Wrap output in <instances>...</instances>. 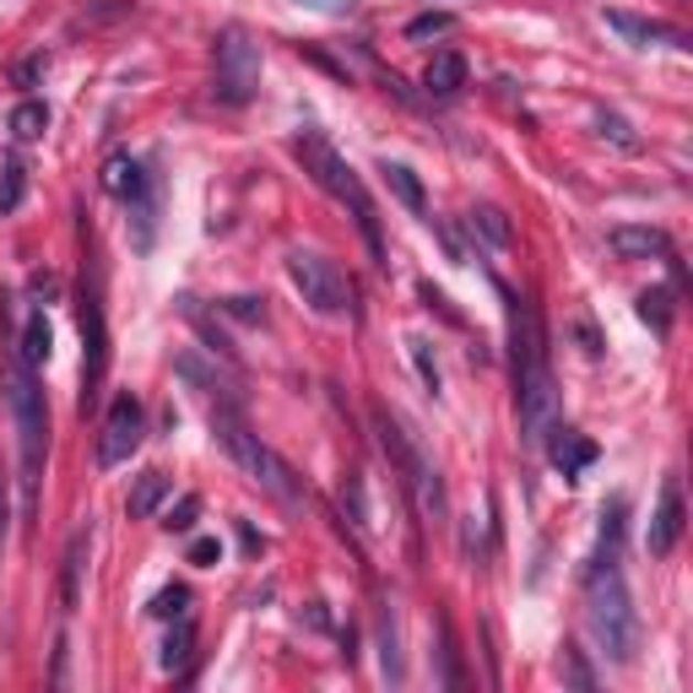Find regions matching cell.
Listing matches in <instances>:
<instances>
[{
  "label": "cell",
  "instance_id": "1",
  "mask_svg": "<svg viewBox=\"0 0 693 693\" xmlns=\"http://www.w3.org/2000/svg\"><path fill=\"white\" fill-rule=\"evenodd\" d=\"M618 542H624V499L602 509V548L585 569V634L613 667H629L639 656V613L618 569Z\"/></svg>",
  "mask_w": 693,
  "mask_h": 693
},
{
  "label": "cell",
  "instance_id": "2",
  "mask_svg": "<svg viewBox=\"0 0 693 693\" xmlns=\"http://www.w3.org/2000/svg\"><path fill=\"white\" fill-rule=\"evenodd\" d=\"M505 293L509 310V347H515V407H520V440L531 450H542L553 418H559V390H553V369H548V331L531 299Z\"/></svg>",
  "mask_w": 693,
  "mask_h": 693
},
{
  "label": "cell",
  "instance_id": "3",
  "mask_svg": "<svg viewBox=\"0 0 693 693\" xmlns=\"http://www.w3.org/2000/svg\"><path fill=\"white\" fill-rule=\"evenodd\" d=\"M212 434H217V444L234 455V466L250 477L260 494H271L277 505H288V509L304 505V483H299V472H293L271 444H260V434H250L245 407H234V401H212Z\"/></svg>",
  "mask_w": 693,
  "mask_h": 693
},
{
  "label": "cell",
  "instance_id": "4",
  "mask_svg": "<svg viewBox=\"0 0 693 693\" xmlns=\"http://www.w3.org/2000/svg\"><path fill=\"white\" fill-rule=\"evenodd\" d=\"M293 152H299V163H304V174L315 180L331 201H342L347 212H353V223H358V234H364V245H369V255H375V266H385V239H379V206L375 195H369V185L358 180V169L320 136V130H304L299 141H293Z\"/></svg>",
  "mask_w": 693,
  "mask_h": 693
},
{
  "label": "cell",
  "instance_id": "5",
  "mask_svg": "<svg viewBox=\"0 0 693 693\" xmlns=\"http://www.w3.org/2000/svg\"><path fill=\"white\" fill-rule=\"evenodd\" d=\"M6 401H11V423H17V444H22V488L28 505L39 499V477H44V455H50V407L33 369L11 353L6 364Z\"/></svg>",
  "mask_w": 693,
  "mask_h": 693
},
{
  "label": "cell",
  "instance_id": "6",
  "mask_svg": "<svg viewBox=\"0 0 693 693\" xmlns=\"http://www.w3.org/2000/svg\"><path fill=\"white\" fill-rule=\"evenodd\" d=\"M375 429H379V444H385V455H390V466L401 472V483L412 488V499H418V509L429 515V520H444V477L440 466L423 455V444L407 434V423L396 418V412H385V407H375Z\"/></svg>",
  "mask_w": 693,
  "mask_h": 693
},
{
  "label": "cell",
  "instance_id": "7",
  "mask_svg": "<svg viewBox=\"0 0 693 693\" xmlns=\"http://www.w3.org/2000/svg\"><path fill=\"white\" fill-rule=\"evenodd\" d=\"M212 61H217L212 98H217V104H228V109L255 104V93H260V44L250 39V28H239V22H234V28H223V33H217Z\"/></svg>",
  "mask_w": 693,
  "mask_h": 693
},
{
  "label": "cell",
  "instance_id": "8",
  "mask_svg": "<svg viewBox=\"0 0 693 693\" xmlns=\"http://www.w3.org/2000/svg\"><path fill=\"white\" fill-rule=\"evenodd\" d=\"M288 277H293V288L304 293V304L325 320H342L353 315V282H347V271L336 266V260H325L315 250H293L288 255Z\"/></svg>",
  "mask_w": 693,
  "mask_h": 693
},
{
  "label": "cell",
  "instance_id": "9",
  "mask_svg": "<svg viewBox=\"0 0 693 693\" xmlns=\"http://www.w3.org/2000/svg\"><path fill=\"white\" fill-rule=\"evenodd\" d=\"M104 190L120 195L126 212L136 217V250H152V228H158V185H152V174L130 152H115L104 163Z\"/></svg>",
  "mask_w": 693,
  "mask_h": 693
},
{
  "label": "cell",
  "instance_id": "10",
  "mask_svg": "<svg viewBox=\"0 0 693 693\" xmlns=\"http://www.w3.org/2000/svg\"><path fill=\"white\" fill-rule=\"evenodd\" d=\"M141 434H147V412H141V401L120 390L115 401H109V418H104V434H98V466L109 472V466H126L130 455L141 450Z\"/></svg>",
  "mask_w": 693,
  "mask_h": 693
},
{
  "label": "cell",
  "instance_id": "11",
  "mask_svg": "<svg viewBox=\"0 0 693 693\" xmlns=\"http://www.w3.org/2000/svg\"><path fill=\"white\" fill-rule=\"evenodd\" d=\"M104 375H109V331H104V304H98V293H87V288H82V412L98 401Z\"/></svg>",
  "mask_w": 693,
  "mask_h": 693
},
{
  "label": "cell",
  "instance_id": "12",
  "mask_svg": "<svg viewBox=\"0 0 693 693\" xmlns=\"http://www.w3.org/2000/svg\"><path fill=\"white\" fill-rule=\"evenodd\" d=\"M683 526H689V515H683V488H678V477H667V483H661V505L650 515V537H645L650 559H672L678 542H683Z\"/></svg>",
  "mask_w": 693,
  "mask_h": 693
},
{
  "label": "cell",
  "instance_id": "13",
  "mask_svg": "<svg viewBox=\"0 0 693 693\" xmlns=\"http://www.w3.org/2000/svg\"><path fill=\"white\" fill-rule=\"evenodd\" d=\"M602 22H607L624 44H634V50H645V44H683V33H678L672 22H661V17H639V11H624V6H607Z\"/></svg>",
  "mask_w": 693,
  "mask_h": 693
},
{
  "label": "cell",
  "instance_id": "14",
  "mask_svg": "<svg viewBox=\"0 0 693 693\" xmlns=\"http://www.w3.org/2000/svg\"><path fill=\"white\" fill-rule=\"evenodd\" d=\"M607 245H613V255H624V260H672V239L661 234V228H634V223H624V228H613L607 234Z\"/></svg>",
  "mask_w": 693,
  "mask_h": 693
},
{
  "label": "cell",
  "instance_id": "15",
  "mask_svg": "<svg viewBox=\"0 0 693 693\" xmlns=\"http://www.w3.org/2000/svg\"><path fill=\"white\" fill-rule=\"evenodd\" d=\"M542 450H548V461H553V466H559L564 477H580V472H585V466L596 461V444H591V440H580L574 429H559V423L548 429V440H542Z\"/></svg>",
  "mask_w": 693,
  "mask_h": 693
},
{
  "label": "cell",
  "instance_id": "16",
  "mask_svg": "<svg viewBox=\"0 0 693 693\" xmlns=\"http://www.w3.org/2000/svg\"><path fill=\"white\" fill-rule=\"evenodd\" d=\"M180 375L201 390V396H212V401H234V407H245V396H239V379L234 375H223V369H206L195 353H185L180 358Z\"/></svg>",
  "mask_w": 693,
  "mask_h": 693
},
{
  "label": "cell",
  "instance_id": "17",
  "mask_svg": "<svg viewBox=\"0 0 693 693\" xmlns=\"http://www.w3.org/2000/svg\"><path fill=\"white\" fill-rule=\"evenodd\" d=\"M50 353H55V336H50V320H44V310H33V315L22 320V336H17V358L39 375L44 364H50Z\"/></svg>",
  "mask_w": 693,
  "mask_h": 693
},
{
  "label": "cell",
  "instance_id": "18",
  "mask_svg": "<svg viewBox=\"0 0 693 693\" xmlns=\"http://www.w3.org/2000/svg\"><path fill=\"white\" fill-rule=\"evenodd\" d=\"M87 548H93V537H87V531H76V537L65 542V559H61V607H65V613H76V602H82V569H87Z\"/></svg>",
  "mask_w": 693,
  "mask_h": 693
},
{
  "label": "cell",
  "instance_id": "19",
  "mask_svg": "<svg viewBox=\"0 0 693 693\" xmlns=\"http://www.w3.org/2000/svg\"><path fill=\"white\" fill-rule=\"evenodd\" d=\"M423 87H429V98H455L466 87V61L455 50H440L429 61V71H423Z\"/></svg>",
  "mask_w": 693,
  "mask_h": 693
},
{
  "label": "cell",
  "instance_id": "20",
  "mask_svg": "<svg viewBox=\"0 0 693 693\" xmlns=\"http://www.w3.org/2000/svg\"><path fill=\"white\" fill-rule=\"evenodd\" d=\"M169 494H174V483H169L163 472H141V477H136V488H130V499H126L130 520H152V515L163 509Z\"/></svg>",
  "mask_w": 693,
  "mask_h": 693
},
{
  "label": "cell",
  "instance_id": "21",
  "mask_svg": "<svg viewBox=\"0 0 693 693\" xmlns=\"http://www.w3.org/2000/svg\"><path fill=\"white\" fill-rule=\"evenodd\" d=\"M379 174L390 180V190H396V201H401L407 212H418V217H429V195H423V185H418V174H412L407 163H385Z\"/></svg>",
  "mask_w": 693,
  "mask_h": 693
},
{
  "label": "cell",
  "instance_id": "22",
  "mask_svg": "<svg viewBox=\"0 0 693 693\" xmlns=\"http://www.w3.org/2000/svg\"><path fill=\"white\" fill-rule=\"evenodd\" d=\"M22 195H28V163L17 152H6V163H0V217H11L22 206Z\"/></svg>",
  "mask_w": 693,
  "mask_h": 693
},
{
  "label": "cell",
  "instance_id": "23",
  "mask_svg": "<svg viewBox=\"0 0 693 693\" xmlns=\"http://www.w3.org/2000/svg\"><path fill=\"white\" fill-rule=\"evenodd\" d=\"M44 130H50V109H44L39 98H22V104L11 109V136H17V141H39Z\"/></svg>",
  "mask_w": 693,
  "mask_h": 693
},
{
  "label": "cell",
  "instance_id": "24",
  "mask_svg": "<svg viewBox=\"0 0 693 693\" xmlns=\"http://www.w3.org/2000/svg\"><path fill=\"white\" fill-rule=\"evenodd\" d=\"M639 320L656 325V336H667V331H672V293H667V288L639 293Z\"/></svg>",
  "mask_w": 693,
  "mask_h": 693
},
{
  "label": "cell",
  "instance_id": "25",
  "mask_svg": "<svg viewBox=\"0 0 693 693\" xmlns=\"http://www.w3.org/2000/svg\"><path fill=\"white\" fill-rule=\"evenodd\" d=\"M472 234H483L488 245H509V223H505V212L499 206H472Z\"/></svg>",
  "mask_w": 693,
  "mask_h": 693
},
{
  "label": "cell",
  "instance_id": "26",
  "mask_svg": "<svg viewBox=\"0 0 693 693\" xmlns=\"http://www.w3.org/2000/svg\"><path fill=\"white\" fill-rule=\"evenodd\" d=\"M407 353H412V364H418V379H423V390H429V396H440V358H434L429 336H412V342H407Z\"/></svg>",
  "mask_w": 693,
  "mask_h": 693
},
{
  "label": "cell",
  "instance_id": "27",
  "mask_svg": "<svg viewBox=\"0 0 693 693\" xmlns=\"http://www.w3.org/2000/svg\"><path fill=\"white\" fill-rule=\"evenodd\" d=\"M190 645H195V629H190V624H180V629L169 634V645H163V667H169V672H180L190 661Z\"/></svg>",
  "mask_w": 693,
  "mask_h": 693
},
{
  "label": "cell",
  "instance_id": "28",
  "mask_svg": "<svg viewBox=\"0 0 693 693\" xmlns=\"http://www.w3.org/2000/svg\"><path fill=\"white\" fill-rule=\"evenodd\" d=\"M185 602H190L185 585H169V591H158V596H152V607H147V613H152V618H185Z\"/></svg>",
  "mask_w": 693,
  "mask_h": 693
},
{
  "label": "cell",
  "instance_id": "29",
  "mask_svg": "<svg viewBox=\"0 0 693 693\" xmlns=\"http://www.w3.org/2000/svg\"><path fill=\"white\" fill-rule=\"evenodd\" d=\"M450 28H455L450 11H423V17L407 22V39H434V33H450Z\"/></svg>",
  "mask_w": 693,
  "mask_h": 693
},
{
  "label": "cell",
  "instance_id": "30",
  "mask_svg": "<svg viewBox=\"0 0 693 693\" xmlns=\"http://www.w3.org/2000/svg\"><path fill=\"white\" fill-rule=\"evenodd\" d=\"M44 71H50V55L39 50V55H22V61L11 65V82H17V87H39V82H44Z\"/></svg>",
  "mask_w": 693,
  "mask_h": 693
},
{
  "label": "cell",
  "instance_id": "31",
  "mask_svg": "<svg viewBox=\"0 0 693 693\" xmlns=\"http://www.w3.org/2000/svg\"><path fill=\"white\" fill-rule=\"evenodd\" d=\"M596 126H602V136H607V141H618L624 152H634V147H639V136L629 130V120H624V115H607V109H602V115H596Z\"/></svg>",
  "mask_w": 693,
  "mask_h": 693
},
{
  "label": "cell",
  "instance_id": "32",
  "mask_svg": "<svg viewBox=\"0 0 693 693\" xmlns=\"http://www.w3.org/2000/svg\"><path fill=\"white\" fill-rule=\"evenodd\" d=\"M564 683H574V689H596V672H591V667H585V656H580V650H564Z\"/></svg>",
  "mask_w": 693,
  "mask_h": 693
},
{
  "label": "cell",
  "instance_id": "33",
  "mask_svg": "<svg viewBox=\"0 0 693 693\" xmlns=\"http://www.w3.org/2000/svg\"><path fill=\"white\" fill-rule=\"evenodd\" d=\"M195 515H201V499H195V494H185V499H180V509H169V520H163V526H169V531H190V526H195Z\"/></svg>",
  "mask_w": 693,
  "mask_h": 693
},
{
  "label": "cell",
  "instance_id": "34",
  "mask_svg": "<svg viewBox=\"0 0 693 693\" xmlns=\"http://www.w3.org/2000/svg\"><path fill=\"white\" fill-rule=\"evenodd\" d=\"M223 310H228L234 320H250V325H266V304H260V299H228Z\"/></svg>",
  "mask_w": 693,
  "mask_h": 693
},
{
  "label": "cell",
  "instance_id": "35",
  "mask_svg": "<svg viewBox=\"0 0 693 693\" xmlns=\"http://www.w3.org/2000/svg\"><path fill=\"white\" fill-rule=\"evenodd\" d=\"M217 559H223L217 537H201V542H190V564H195V569H212Z\"/></svg>",
  "mask_w": 693,
  "mask_h": 693
},
{
  "label": "cell",
  "instance_id": "36",
  "mask_svg": "<svg viewBox=\"0 0 693 693\" xmlns=\"http://www.w3.org/2000/svg\"><path fill=\"white\" fill-rule=\"evenodd\" d=\"M55 293H61L55 271H33V299H39V310H44V304H55Z\"/></svg>",
  "mask_w": 693,
  "mask_h": 693
},
{
  "label": "cell",
  "instance_id": "37",
  "mask_svg": "<svg viewBox=\"0 0 693 693\" xmlns=\"http://www.w3.org/2000/svg\"><path fill=\"white\" fill-rule=\"evenodd\" d=\"M299 6H310V11H325V17H347L358 0H299Z\"/></svg>",
  "mask_w": 693,
  "mask_h": 693
},
{
  "label": "cell",
  "instance_id": "38",
  "mask_svg": "<svg viewBox=\"0 0 693 693\" xmlns=\"http://www.w3.org/2000/svg\"><path fill=\"white\" fill-rule=\"evenodd\" d=\"M6 520H11V505H6V472H0V548H6Z\"/></svg>",
  "mask_w": 693,
  "mask_h": 693
}]
</instances>
